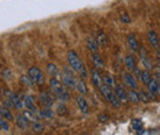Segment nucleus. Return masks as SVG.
<instances>
[{"label": "nucleus", "mask_w": 160, "mask_h": 135, "mask_svg": "<svg viewBox=\"0 0 160 135\" xmlns=\"http://www.w3.org/2000/svg\"><path fill=\"white\" fill-rule=\"evenodd\" d=\"M67 59H68V63H69V66L77 71L78 74H80V76L82 79H86L88 77V71H86V68L82 63V60L80 59V57L78 55V53L73 49H70L68 53H67Z\"/></svg>", "instance_id": "f257e3e1"}, {"label": "nucleus", "mask_w": 160, "mask_h": 135, "mask_svg": "<svg viewBox=\"0 0 160 135\" xmlns=\"http://www.w3.org/2000/svg\"><path fill=\"white\" fill-rule=\"evenodd\" d=\"M49 87H51V92L56 96V98H58L62 102L69 101L70 94L68 92L65 86L62 84V81L58 80L57 77H51L49 79Z\"/></svg>", "instance_id": "f03ea898"}, {"label": "nucleus", "mask_w": 160, "mask_h": 135, "mask_svg": "<svg viewBox=\"0 0 160 135\" xmlns=\"http://www.w3.org/2000/svg\"><path fill=\"white\" fill-rule=\"evenodd\" d=\"M100 92L101 95L103 96V98H106V101L107 102H110L115 108H118L121 106V101L116 97V95H115V92H113V89L112 87H108L107 85H101L100 86Z\"/></svg>", "instance_id": "7ed1b4c3"}, {"label": "nucleus", "mask_w": 160, "mask_h": 135, "mask_svg": "<svg viewBox=\"0 0 160 135\" xmlns=\"http://www.w3.org/2000/svg\"><path fill=\"white\" fill-rule=\"evenodd\" d=\"M60 81H62V84L65 86V87H68V89H75V84H77V77L74 75V73L70 70V68H68V66H65L64 69H63V73L60 74Z\"/></svg>", "instance_id": "20e7f679"}, {"label": "nucleus", "mask_w": 160, "mask_h": 135, "mask_svg": "<svg viewBox=\"0 0 160 135\" xmlns=\"http://www.w3.org/2000/svg\"><path fill=\"white\" fill-rule=\"evenodd\" d=\"M27 75L31 77L35 85H43L44 84V75L37 66H31L27 71Z\"/></svg>", "instance_id": "39448f33"}, {"label": "nucleus", "mask_w": 160, "mask_h": 135, "mask_svg": "<svg viewBox=\"0 0 160 135\" xmlns=\"http://www.w3.org/2000/svg\"><path fill=\"white\" fill-rule=\"evenodd\" d=\"M5 94H6V96H8V99H10V101H11L12 106H14L16 109H25L23 99H22L18 94L11 92V91H9V90H6V91H5Z\"/></svg>", "instance_id": "423d86ee"}, {"label": "nucleus", "mask_w": 160, "mask_h": 135, "mask_svg": "<svg viewBox=\"0 0 160 135\" xmlns=\"http://www.w3.org/2000/svg\"><path fill=\"white\" fill-rule=\"evenodd\" d=\"M54 99H56V96L53 94H51L49 91H43V92L40 94V102L44 107H49L51 108L54 104Z\"/></svg>", "instance_id": "0eeeda50"}, {"label": "nucleus", "mask_w": 160, "mask_h": 135, "mask_svg": "<svg viewBox=\"0 0 160 135\" xmlns=\"http://www.w3.org/2000/svg\"><path fill=\"white\" fill-rule=\"evenodd\" d=\"M122 77H123L124 84H126L129 89H132V90L138 89V81H137V79H136V76H134L133 74H131V73H123Z\"/></svg>", "instance_id": "6e6552de"}, {"label": "nucleus", "mask_w": 160, "mask_h": 135, "mask_svg": "<svg viewBox=\"0 0 160 135\" xmlns=\"http://www.w3.org/2000/svg\"><path fill=\"white\" fill-rule=\"evenodd\" d=\"M147 86V89H148V91L153 95V96H157L158 94L160 92V85H159V81L155 79V77L153 76L152 77V80L145 85Z\"/></svg>", "instance_id": "1a4fd4ad"}, {"label": "nucleus", "mask_w": 160, "mask_h": 135, "mask_svg": "<svg viewBox=\"0 0 160 135\" xmlns=\"http://www.w3.org/2000/svg\"><path fill=\"white\" fill-rule=\"evenodd\" d=\"M91 82L98 89H100L101 85H103V80H102V75H101L100 70L92 69V71H91Z\"/></svg>", "instance_id": "9d476101"}, {"label": "nucleus", "mask_w": 160, "mask_h": 135, "mask_svg": "<svg viewBox=\"0 0 160 135\" xmlns=\"http://www.w3.org/2000/svg\"><path fill=\"white\" fill-rule=\"evenodd\" d=\"M139 55H140V60H142V64L144 65V68H145L147 70H152V69L154 68V65H153L150 58L148 57V54L145 53V51H144L143 48L139 51Z\"/></svg>", "instance_id": "9b49d317"}, {"label": "nucleus", "mask_w": 160, "mask_h": 135, "mask_svg": "<svg viewBox=\"0 0 160 135\" xmlns=\"http://www.w3.org/2000/svg\"><path fill=\"white\" fill-rule=\"evenodd\" d=\"M112 89H113V92H115L116 97L121 101V103H122V102L128 101V98H127V91H126L122 86H120V85H117V84H116Z\"/></svg>", "instance_id": "f8f14e48"}, {"label": "nucleus", "mask_w": 160, "mask_h": 135, "mask_svg": "<svg viewBox=\"0 0 160 135\" xmlns=\"http://www.w3.org/2000/svg\"><path fill=\"white\" fill-rule=\"evenodd\" d=\"M147 36H148V41H149L150 46L158 49V48H159V44H160V39H159V36L157 35V32L153 31V30H149L148 33H147Z\"/></svg>", "instance_id": "ddd939ff"}, {"label": "nucleus", "mask_w": 160, "mask_h": 135, "mask_svg": "<svg viewBox=\"0 0 160 135\" xmlns=\"http://www.w3.org/2000/svg\"><path fill=\"white\" fill-rule=\"evenodd\" d=\"M99 47H100V44H99V42H98L96 38L89 37V38L86 39V48L91 53H99Z\"/></svg>", "instance_id": "4468645a"}, {"label": "nucleus", "mask_w": 160, "mask_h": 135, "mask_svg": "<svg viewBox=\"0 0 160 135\" xmlns=\"http://www.w3.org/2000/svg\"><path fill=\"white\" fill-rule=\"evenodd\" d=\"M77 104H78V108L81 113H84V114L89 113V104H88V101L84 96L77 97Z\"/></svg>", "instance_id": "2eb2a0df"}, {"label": "nucleus", "mask_w": 160, "mask_h": 135, "mask_svg": "<svg viewBox=\"0 0 160 135\" xmlns=\"http://www.w3.org/2000/svg\"><path fill=\"white\" fill-rule=\"evenodd\" d=\"M23 103H25V109L27 111H31V112H36L37 108H36V104H35V99H33V96L31 95H27L23 98Z\"/></svg>", "instance_id": "dca6fc26"}, {"label": "nucleus", "mask_w": 160, "mask_h": 135, "mask_svg": "<svg viewBox=\"0 0 160 135\" xmlns=\"http://www.w3.org/2000/svg\"><path fill=\"white\" fill-rule=\"evenodd\" d=\"M91 60H92V64H94L95 69H98V70H102L103 69L105 64H103V59L101 57V54H99V53H92Z\"/></svg>", "instance_id": "f3484780"}, {"label": "nucleus", "mask_w": 160, "mask_h": 135, "mask_svg": "<svg viewBox=\"0 0 160 135\" xmlns=\"http://www.w3.org/2000/svg\"><path fill=\"white\" fill-rule=\"evenodd\" d=\"M127 43H128V47L131 48L132 52H138L139 51V43H138L134 35H129L127 37Z\"/></svg>", "instance_id": "a211bd4d"}, {"label": "nucleus", "mask_w": 160, "mask_h": 135, "mask_svg": "<svg viewBox=\"0 0 160 135\" xmlns=\"http://www.w3.org/2000/svg\"><path fill=\"white\" fill-rule=\"evenodd\" d=\"M46 70H47V74L51 77H56L60 74L58 66H57L54 63H48V64L46 65Z\"/></svg>", "instance_id": "6ab92c4d"}, {"label": "nucleus", "mask_w": 160, "mask_h": 135, "mask_svg": "<svg viewBox=\"0 0 160 135\" xmlns=\"http://www.w3.org/2000/svg\"><path fill=\"white\" fill-rule=\"evenodd\" d=\"M124 65L126 68L129 70V71H133L136 68H137V63H136V59L132 54H128L126 58H124Z\"/></svg>", "instance_id": "aec40b11"}, {"label": "nucleus", "mask_w": 160, "mask_h": 135, "mask_svg": "<svg viewBox=\"0 0 160 135\" xmlns=\"http://www.w3.org/2000/svg\"><path fill=\"white\" fill-rule=\"evenodd\" d=\"M15 120H16V124H18V127L20 129H26L30 125V120L23 116V114H19V116L15 118Z\"/></svg>", "instance_id": "412c9836"}, {"label": "nucleus", "mask_w": 160, "mask_h": 135, "mask_svg": "<svg viewBox=\"0 0 160 135\" xmlns=\"http://www.w3.org/2000/svg\"><path fill=\"white\" fill-rule=\"evenodd\" d=\"M75 90L79 92L80 95H85V94H88V86H86V84H85V81L84 80H77V84H75Z\"/></svg>", "instance_id": "4be33fe9"}, {"label": "nucleus", "mask_w": 160, "mask_h": 135, "mask_svg": "<svg viewBox=\"0 0 160 135\" xmlns=\"http://www.w3.org/2000/svg\"><path fill=\"white\" fill-rule=\"evenodd\" d=\"M0 118H4V119H6V120H14V116H12V113L9 111V108H6V107H0Z\"/></svg>", "instance_id": "5701e85b"}, {"label": "nucleus", "mask_w": 160, "mask_h": 135, "mask_svg": "<svg viewBox=\"0 0 160 135\" xmlns=\"http://www.w3.org/2000/svg\"><path fill=\"white\" fill-rule=\"evenodd\" d=\"M40 117L41 118H44V119H52L54 117V112L49 107H46V108H43V109L40 111Z\"/></svg>", "instance_id": "b1692460"}, {"label": "nucleus", "mask_w": 160, "mask_h": 135, "mask_svg": "<svg viewBox=\"0 0 160 135\" xmlns=\"http://www.w3.org/2000/svg\"><path fill=\"white\" fill-rule=\"evenodd\" d=\"M127 98H128V101H131L132 103H138V102H139L138 92H137L136 90H132V89L127 92Z\"/></svg>", "instance_id": "393cba45"}, {"label": "nucleus", "mask_w": 160, "mask_h": 135, "mask_svg": "<svg viewBox=\"0 0 160 135\" xmlns=\"http://www.w3.org/2000/svg\"><path fill=\"white\" fill-rule=\"evenodd\" d=\"M102 80H103V84H105V85H107L108 87H113V86L116 85L115 77L112 76V75H110V74L103 75V76H102Z\"/></svg>", "instance_id": "a878e982"}, {"label": "nucleus", "mask_w": 160, "mask_h": 135, "mask_svg": "<svg viewBox=\"0 0 160 135\" xmlns=\"http://www.w3.org/2000/svg\"><path fill=\"white\" fill-rule=\"evenodd\" d=\"M131 127H132V129H134V130H142V128H143V122L138 119V118H134V119H132V122H131Z\"/></svg>", "instance_id": "bb28decb"}, {"label": "nucleus", "mask_w": 160, "mask_h": 135, "mask_svg": "<svg viewBox=\"0 0 160 135\" xmlns=\"http://www.w3.org/2000/svg\"><path fill=\"white\" fill-rule=\"evenodd\" d=\"M152 74H150V71L149 70H143V74H142V79H140V81L144 84V85H147L150 80H152Z\"/></svg>", "instance_id": "cd10ccee"}, {"label": "nucleus", "mask_w": 160, "mask_h": 135, "mask_svg": "<svg viewBox=\"0 0 160 135\" xmlns=\"http://www.w3.org/2000/svg\"><path fill=\"white\" fill-rule=\"evenodd\" d=\"M138 96H139V101L140 102H144V103H147V102H149V99H150V97H153V95L150 94V92H144V91H140L138 92Z\"/></svg>", "instance_id": "c85d7f7f"}, {"label": "nucleus", "mask_w": 160, "mask_h": 135, "mask_svg": "<svg viewBox=\"0 0 160 135\" xmlns=\"http://www.w3.org/2000/svg\"><path fill=\"white\" fill-rule=\"evenodd\" d=\"M21 80V84H23L25 86H27V87H31V86H33L35 84H33V81L31 80V77L28 76V75H22L20 77Z\"/></svg>", "instance_id": "c756f323"}, {"label": "nucleus", "mask_w": 160, "mask_h": 135, "mask_svg": "<svg viewBox=\"0 0 160 135\" xmlns=\"http://www.w3.org/2000/svg\"><path fill=\"white\" fill-rule=\"evenodd\" d=\"M22 114L26 117L30 122H31V120H32L33 123H35V122H38V118L35 116V112H31V111H27V109H26V112H25V113H22Z\"/></svg>", "instance_id": "7c9ffc66"}, {"label": "nucleus", "mask_w": 160, "mask_h": 135, "mask_svg": "<svg viewBox=\"0 0 160 135\" xmlns=\"http://www.w3.org/2000/svg\"><path fill=\"white\" fill-rule=\"evenodd\" d=\"M98 42H99V44H101V46H105L106 43H107V37H106V35L101 31V32H99L98 33Z\"/></svg>", "instance_id": "2f4dec72"}, {"label": "nucleus", "mask_w": 160, "mask_h": 135, "mask_svg": "<svg viewBox=\"0 0 160 135\" xmlns=\"http://www.w3.org/2000/svg\"><path fill=\"white\" fill-rule=\"evenodd\" d=\"M32 129H33L35 133H42L43 129H44V127H43V124L40 123V122H35V123L32 124Z\"/></svg>", "instance_id": "473e14b6"}, {"label": "nucleus", "mask_w": 160, "mask_h": 135, "mask_svg": "<svg viewBox=\"0 0 160 135\" xmlns=\"http://www.w3.org/2000/svg\"><path fill=\"white\" fill-rule=\"evenodd\" d=\"M8 122H9V120H6V119H4V118H0V125H1V129L5 130V132H9V130H10V125H9Z\"/></svg>", "instance_id": "72a5a7b5"}, {"label": "nucleus", "mask_w": 160, "mask_h": 135, "mask_svg": "<svg viewBox=\"0 0 160 135\" xmlns=\"http://www.w3.org/2000/svg\"><path fill=\"white\" fill-rule=\"evenodd\" d=\"M57 113L59 114V116H64V114H67V107H65V104L62 102L60 104H58V107H57Z\"/></svg>", "instance_id": "f704fd0d"}, {"label": "nucleus", "mask_w": 160, "mask_h": 135, "mask_svg": "<svg viewBox=\"0 0 160 135\" xmlns=\"http://www.w3.org/2000/svg\"><path fill=\"white\" fill-rule=\"evenodd\" d=\"M120 19L123 23H129V22H131V16H129L127 12H122L120 15Z\"/></svg>", "instance_id": "c9c22d12"}, {"label": "nucleus", "mask_w": 160, "mask_h": 135, "mask_svg": "<svg viewBox=\"0 0 160 135\" xmlns=\"http://www.w3.org/2000/svg\"><path fill=\"white\" fill-rule=\"evenodd\" d=\"M133 71H134V76H136V79H137V80H140V79H142V74H143V70H140V69H138V68H136Z\"/></svg>", "instance_id": "e433bc0d"}, {"label": "nucleus", "mask_w": 160, "mask_h": 135, "mask_svg": "<svg viewBox=\"0 0 160 135\" xmlns=\"http://www.w3.org/2000/svg\"><path fill=\"white\" fill-rule=\"evenodd\" d=\"M99 120H100L101 123H105V122L108 120V116H107V114H100V116H99Z\"/></svg>", "instance_id": "4c0bfd02"}, {"label": "nucleus", "mask_w": 160, "mask_h": 135, "mask_svg": "<svg viewBox=\"0 0 160 135\" xmlns=\"http://www.w3.org/2000/svg\"><path fill=\"white\" fill-rule=\"evenodd\" d=\"M158 69H160V59H159V63H158Z\"/></svg>", "instance_id": "58836bf2"}, {"label": "nucleus", "mask_w": 160, "mask_h": 135, "mask_svg": "<svg viewBox=\"0 0 160 135\" xmlns=\"http://www.w3.org/2000/svg\"><path fill=\"white\" fill-rule=\"evenodd\" d=\"M0 132H1V125H0Z\"/></svg>", "instance_id": "ea45409f"}, {"label": "nucleus", "mask_w": 160, "mask_h": 135, "mask_svg": "<svg viewBox=\"0 0 160 135\" xmlns=\"http://www.w3.org/2000/svg\"><path fill=\"white\" fill-rule=\"evenodd\" d=\"M159 85H160V81H159Z\"/></svg>", "instance_id": "a19ab883"}, {"label": "nucleus", "mask_w": 160, "mask_h": 135, "mask_svg": "<svg viewBox=\"0 0 160 135\" xmlns=\"http://www.w3.org/2000/svg\"><path fill=\"white\" fill-rule=\"evenodd\" d=\"M0 107H1V106H0Z\"/></svg>", "instance_id": "79ce46f5"}]
</instances>
